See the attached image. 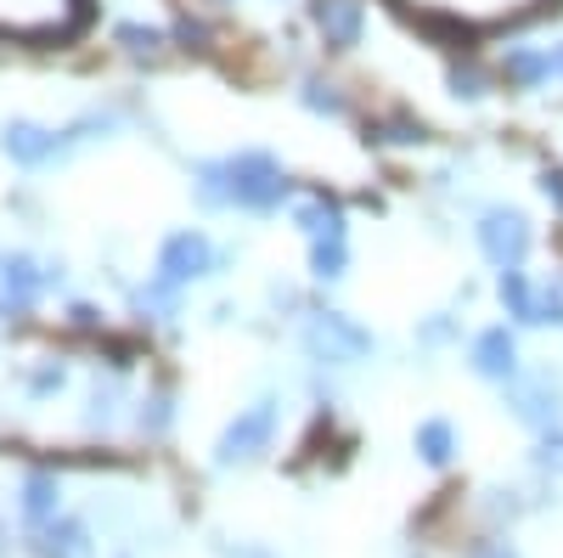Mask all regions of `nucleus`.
<instances>
[{"mask_svg":"<svg viewBox=\"0 0 563 558\" xmlns=\"http://www.w3.org/2000/svg\"><path fill=\"white\" fill-rule=\"evenodd\" d=\"M456 333V316H434V321H422V344H445Z\"/></svg>","mask_w":563,"mask_h":558,"instance_id":"nucleus-28","label":"nucleus"},{"mask_svg":"<svg viewBox=\"0 0 563 558\" xmlns=\"http://www.w3.org/2000/svg\"><path fill=\"white\" fill-rule=\"evenodd\" d=\"M417 451H422V462H451V451H456V429L445 424V417H429V424H417Z\"/></svg>","mask_w":563,"mask_h":558,"instance_id":"nucleus-17","label":"nucleus"},{"mask_svg":"<svg viewBox=\"0 0 563 558\" xmlns=\"http://www.w3.org/2000/svg\"><path fill=\"white\" fill-rule=\"evenodd\" d=\"M496 299H501V310H507L512 321H530V328H536V288H530L525 271H501Z\"/></svg>","mask_w":563,"mask_h":558,"instance_id":"nucleus-15","label":"nucleus"},{"mask_svg":"<svg viewBox=\"0 0 563 558\" xmlns=\"http://www.w3.org/2000/svg\"><path fill=\"white\" fill-rule=\"evenodd\" d=\"M68 316H74V328H85V333H90V328H102V316H97V310H90V305H74Z\"/></svg>","mask_w":563,"mask_h":558,"instance_id":"nucleus-32","label":"nucleus"},{"mask_svg":"<svg viewBox=\"0 0 563 558\" xmlns=\"http://www.w3.org/2000/svg\"><path fill=\"white\" fill-rule=\"evenodd\" d=\"M552 79H563V45H552Z\"/></svg>","mask_w":563,"mask_h":558,"instance_id":"nucleus-33","label":"nucleus"},{"mask_svg":"<svg viewBox=\"0 0 563 558\" xmlns=\"http://www.w3.org/2000/svg\"><path fill=\"white\" fill-rule=\"evenodd\" d=\"M52 283H63V265H34L29 254H0V316H23Z\"/></svg>","mask_w":563,"mask_h":558,"instance_id":"nucleus-5","label":"nucleus"},{"mask_svg":"<svg viewBox=\"0 0 563 558\" xmlns=\"http://www.w3.org/2000/svg\"><path fill=\"white\" fill-rule=\"evenodd\" d=\"M344 271H350L344 238H316V243H310V276H316V283H339Z\"/></svg>","mask_w":563,"mask_h":558,"instance_id":"nucleus-16","label":"nucleus"},{"mask_svg":"<svg viewBox=\"0 0 563 558\" xmlns=\"http://www.w3.org/2000/svg\"><path fill=\"white\" fill-rule=\"evenodd\" d=\"M310 18L321 29V40L333 52H355L361 34H366V7L361 0H310Z\"/></svg>","mask_w":563,"mask_h":558,"instance_id":"nucleus-8","label":"nucleus"},{"mask_svg":"<svg viewBox=\"0 0 563 558\" xmlns=\"http://www.w3.org/2000/svg\"><path fill=\"white\" fill-rule=\"evenodd\" d=\"M0 147H7V158H12V164L40 169V164L63 158V135H57V130H45V124H34V119H12V124H7V135H0Z\"/></svg>","mask_w":563,"mask_h":558,"instance_id":"nucleus-10","label":"nucleus"},{"mask_svg":"<svg viewBox=\"0 0 563 558\" xmlns=\"http://www.w3.org/2000/svg\"><path fill=\"white\" fill-rule=\"evenodd\" d=\"M536 462H541V469H552V474H563V429L552 435H541V451H536Z\"/></svg>","mask_w":563,"mask_h":558,"instance_id":"nucleus-26","label":"nucleus"},{"mask_svg":"<svg viewBox=\"0 0 563 558\" xmlns=\"http://www.w3.org/2000/svg\"><path fill=\"white\" fill-rule=\"evenodd\" d=\"M52 390H63V366H45V372H34V395H52Z\"/></svg>","mask_w":563,"mask_h":558,"instance_id":"nucleus-30","label":"nucleus"},{"mask_svg":"<svg viewBox=\"0 0 563 558\" xmlns=\"http://www.w3.org/2000/svg\"><path fill=\"white\" fill-rule=\"evenodd\" d=\"M294 226L305 231L310 243H316V238H344V209H339L333 198H327V193H310V198H299Z\"/></svg>","mask_w":563,"mask_h":558,"instance_id":"nucleus-13","label":"nucleus"},{"mask_svg":"<svg viewBox=\"0 0 563 558\" xmlns=\"http://www.w3.org/2000/svg\"><path fill=\"white\" fill-rule=\"evenodd\" d=\"M512 412L525 417V424L536 429H552L558 424V412H563V384L552 379V372H536V379H512Z\"/></svg>","mask_w":563,"mask_h":558,"instance_id":"nucleus-9","label":"nucleus"},{"mask_svg":"<svg viewBox=\"0 0 563 558\" xmlns=\"http://www.w3.org/2000/svg\"><path fill=\"white\" fill-rule=\"evenodd\" d=\"M378 130H384V142H395V147L422 142V124H417V119H389V124H378Z\"/></svg>","mask_w":563,"mask_h":558,"instance_id":"nucleus-25","label":"nucleus"},{"mask_svg":"<svg viewBox=\"0 0 563 558\" xmlns=\"http://www.w3.org/2000/svg\"><path fill=\"white\" fill-rule=\"evenodd\" d=\"M119 45H124L130 57H153L158 45H164V34L147 29V23H119Z\"/></svg>","mask_w":563,"mask_h":558,"instance_id":"nucleus-23","label":"nucleus"},{"mask_svg":"<svg viewBox=\"0 0 563 558\" xmlns=\"http://www.w3.org/2000/svg\"><path fill=\"white\" fill-rule=\"evenodd\" d=\"M169 424V401L153 395V401H141V429H164Z\"/></svg>","mask_w":563,"mask_h":558,"instance_id":"nucleus-27","label":"nucleus"},{"mask_svg":"<svg viewBox=\"0 0 563 558\" xmlns=\"http://www.w3.org/2000/svg\"><path fill=\"white\" fill-rule=\"evenodd\" d=\"M467 361H474L479 379L512 384V379H519V339H512V328H485L474 339V350H467Z\"/></svg>","mask_w":563,"mask_h":558,"instance_id":"nucleus-11","label":"nucleus"},{"mask_svg":"<svg viewBox=\"0 0 563 558\" xmlns=\"http://www.w3.org/2000/svg\"><path fill=\"white\" fill-rule=\"evenodd\" d=\"M23 514H29L34 525L57 514V480H52V474H29V480H23Z\"/></svg>","mask_w":563,"mask_h":558,"instance_id":"nucleus-19","label":"nucleus"},{"mask_svg":"<svg viewBox=\"0 0 563 558\" xmlns=\"http://www.w3.org/2000/svg\"><path fill=\"white\" fill-rule=\"evenodd\" d=\"M501 74L512 90H536L552 79V52H541V45H507L501 52Z\"/></svg>","mask_w":563,"mask_h":558,"instance_id":"nucleus-12","label":"nucleus"},{"mask_svg":"<svg viewBox=\"0 0 563 558\" xmlns=\"http://www.w3.org/2000/svg\"><path fill=\"white\" fill-rule=\"evenodd\" d=\"M479 558H512V552H507V547H485Z\"/></svg>","mask_w":563,"mask_h":558,"instance_id":"nucleus-34","label":"nucleus"},{"mask_svg":"<svg viewBox=\"0 0 563 558\" xmlns=\"http://www.w3.org/2000/svg\"><path fill=\"white\" fill-rule=\"evenodd\" d=\"M541 193H547V204L563 209V169H541Z\"/></svg>","mask_w":563,"mask_h":558,"instance_id":"nucleus-29","label":"nucleus"},{"mask_svg":"<svg viewBox=\"0 0 563 558\" xmlns=\"http://www.w3.org/2000/svg\"><path fill=\"white\" fill-rule=\"evenodd\" d=\"M85 547H90V541H85V525H68V519H63V525H52V530L40 536L34 552H40V558H85Z\"/></svg>","mask_w":563,"mask_h":558,"instance_id":"nucleus-18","label":"nucleus"},{"mask_svg":"<svg viewBox=\"0 0 563 558\" xmlns=\"http://www.w3.org/2000/svg\"><path fill=\"white\" fill-rule=\"evenodd\" d=\"M225 175H231V209H243V215H276L282 198L294 193V180H288V169H282V158L265 153V147L231 153L225 158Z\"/></svg>","mask_w":563,"mask_h":558,"instance_id":"nucleus-1","label":"nucleus"},{"mask_svg":"<svg viewBox=\"0 0 563 558\" xmlns=\"http://www.w3.org/2000/svg\"><path fill=\"white\" fill-rule=\"evenodd\" d=\"M175 34H180L186 45H203V40H209V29H203V23H192V18H180V23H175Z\"/></svg>","mask_w":563,"mask_h":558,"instance_id":"nucleus-31","label":"nucleus"},{"mask_svg":"<svg viewBox=\"0 0 563 558\" xmlns=\"http://www.w3.org/2000/svg\"><path fill=\"white\" fill-rule=\"evenodd\" d=\"M203 276H214V243L203 238V231H175V238H164L158 283L186 288V283H203Z\"/></svg>","mask_w":563,"mask_h":558,"instance_id":"nucleus-6","label":"nucleus"},{"mask_svg":"<svg viewBox=\"0 0 563 558\" xmlns=\"http://www.w3.org/2000/svg\"><path fill=\"white\" fill-rule=\"evenodd\" d=\"M192 198L203 209H231V175H225V158H203L192 164Z\"/></svg>","mask_w":563,"mask_h":558,"instance_id":"nucleus-14","label":"nucleus"},{"mask_svg":"<svg viewBox=\"0 0 563 558\" xmlns=\"http://www.w3.org/2000/svg\"><path fill=\"white\" fill-rule=\"evenodd\" d=\"M299 102H305L310 113H327V119H339V113H344V97H339V85H327V79H305Z\"/></svg>","mask_w":563,"mask_h":558,"instance_id":"nucleus-21","label":"nucleus"},{"mask_svg":"<svg viewBox=\"0 0 563 558\" xmlns=\"http://www.w3.org/2000/svg\"><path fill=\"white\" fill-rule=\"evenodd\" d=\"M536 328H563V283L536 294Z\"/></svg>","mask_w":563,"mask_h":558,"instance_id":"nucleus-24","label":"nucleus"},{"mask_svg":"<svg viewBox=\"0 0 563 558\" xmlns=\"http://www.w3.org/2000/svg\"><path fill=\"white\" fill-rule=\"evenodd\" d=\"M445 85H451V97H462V102H479V97H485V74H479L474 63H451Z\"/></svg>","mask_w":563,"mask_h":558,"instance_id":"nucleus-22","label":"nucleus"},{"mask_svg":"<svg viewBox=\"0 0 563 558\" xmlns=\"http://www.w3.org/2000/svg\"><path fill=\"white\" fill-rule=\"evenodd\" d=\"M85 23V0H0V34L68 40Z\"/></svg>","mask_w":563,"mask_h":558,"instance_id":"nucleus-2","label":"nucleus"},{"mask_svg":"<svg viewBox=\"0 0 563 558\" xmlns=\"http://www.w3.org/2000/svg\"><path fill=\"white\" fill-rule=\"evenodd\" d=\"M474 238H479V249H485V260L496 271H519L525 254H530V220H525V209L490 204L479 215V226H474Z\"/></svg>","mask_w":563,"mask_h":558,"instance_id":"nucleus-4","label":"nucleus"},{"mask_svg":"<svg viewBox=\"0 0 563 558\" xmlns=\"http://www.w3.org/2000/svg\"><path fill=\"white\" fill-rule=\"evenodd\" d=\"M175 294H180V288H169V283H158V276H153L147 288H135V310H141V316H153V321H169V316L180 310Z\"/></svg>","mask_w":563,"mask_h":558,"instance_id":"nucleus-20","label":"nucleus"},{"mask_svg":"<svg viewBox=\"0 0 563 558\" xmlns=\"http://www.w3.org/2000/svg\"><path fill=\"white\" fill-rule=\"evenodd\" d=\"M271 435H276V401H254L238 424L220 435L214 462H220V469H231V462H249V457H260V451L271 446Z\"/></svg>","mask_w":563,"mask_h":558,"instance_id":"nucleus-7","label":"nucleus"},{"mask_svg":"<svg viewBox=\"0 0 563 558\" xmlns=\"http://www.w3.org/2000/svg\"><path fill=\"white\" fill-rule=\"evenodd\" d=\"M305 350H310V361H321V366H350V361L372 355L378 344H372V333L361 328L355 316H344V310H316V316L305 321Z\"/></svg>","mask_w":563,"mask_h":558,"instance_id":"nucleus-3","label":"nucleus"}]
</instances>
